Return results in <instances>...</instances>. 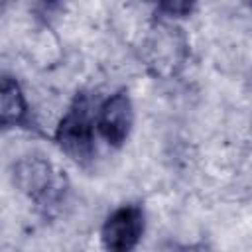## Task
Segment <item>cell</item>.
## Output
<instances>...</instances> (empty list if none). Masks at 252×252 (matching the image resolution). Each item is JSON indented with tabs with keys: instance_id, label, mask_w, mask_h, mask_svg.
Returning <instances> with one entry per match:
<instances>
[{
	"instance_id": "obj_1",
	"label": "cell",
	"mask_w": 252,
	"mask_h": 252,
	"mask_svg": "<svg viewBox=\"0 0 252 252\" xmlns=\"http://www.w3.org/2000/svg\"><path fill=\"white\" fill-rule=\"evenodd\" d=\"M94 126L87 96H77L57 126L55 140L59 148L75 161H87L94 152Z\"/></svg>"
},
{
	"instance_id": "obj_2",
	"label": "cell",
	"mask_w": 252,
	"mask_h": 252,
	"mask_svg": "<svg viewBox=\"0 0 252 252\" xmlns=\"http://www.w3.org/2000/svg\"><path fill=\"white\" fill-rule=\"evenodd\" d=\"M144 234V211L124 205L110 213L102 224L100 238L106 252H132Z\"/></svg>"
},
{
	"instance_id": "obj_3",
	"label": "cell",
	"mask_w": 252,
	"mask_h": 252,
	"mask_svg": "<svg viewBox=\"0 0 252 252\" xmlns=\"http://www.w3.org/2000/svg\"><path fill=\"white\" fill-rule=\"evenodd\" d=\"M132 122H134L132 102L124 91L108 96L98 106L96 130L110 146H122L126 142Z\"/></svg>"
},
{
	"instance_id": "obj_4",
	"label": "cell",
	"mask_w": 252,
	"mask_h": 252,
	"mask_svg": "<svg viewBox=\"0 0 252 252\" xmlns=\"http://www.w3.org/2000/svg\"><path fill=\"white\" fill-rule=\"evenodd\" d=\"M26 116V102L24 94L16 81L10 77L2 79V124H18Z\"/></svg>"
},
{
	"instance_id": "obj_5",
	"label": "cell",
	"mask_w": 252,
	"mask_h": 252,
	"mask_svg": "<svg viewBox=\"0 0 252 252\" xmlns=\"http://www.w3.org/2000/svg\"><path fill=\"white\" fill-rule=\"evenodd\" d=\"M18 177L32 195H37L43 191L45 185H49V165L39 159H26L18 167Z\"/></svg>"
},
{
	"instance_id": "obj_6",
	"label": "cell",
	"mask_w": 252,
	"mask_h": 252,
	"mask_svg": "<svg viewBox=\"0 0 252 252\" xmlns=\"http://www.w3.org/2000/svg\"><path fill=\"white\" fill-rule=\"evenodd\" d=\"M159 8L161 10H167V16H171V14L183 16L185 12H191V6L189 4H161Z\"/></svg>"
}]
</instances>
